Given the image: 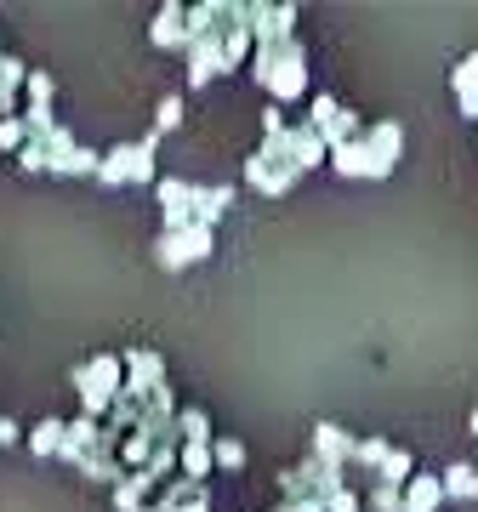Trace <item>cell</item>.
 I'll use <instances>...</instances> for the list:
<instances>
[{"mask_svg": "<svg viewBox=\"0 0 478 512\" xmlns=\"http://www.w3.org/2000/svg\"><path fill=\"white\" fill-rule=\"evenodd\" d=\"M69 387L80 393V416L109 421L114 399L126 393V353H92L86 365L69 370Z\"/></svg>", "mask_w": 478, "mask_h": 512, "instance_id": "6da1fadb", "label": "cell"}, {"mask_svg": "<svg viewBox=\"0 0 478 512\" xmlns=\"http://www.w3.org/2000/svg\"><path fill=\"white\" fill-rule=\"evenodd\" d=\"M166 382H171V376H166V359H160L154 348H131V353H126V399H131V404H148Z\"/></svg>", "mask_w": 478, "mask_h": 512, "instance_id": "7a4b0ae2", "label": "cell"}, {"mask_svg": "<svg viewBox=\"0 0 478 512\" xmlns=\"http://www.w3.org/2000/svg\"><path fill=\"white\" fill-rule=\"evenodd\" d=\"M245 183L257 188V194H268V200H279V194H291L296 183H302V171H296V165H285V160H268V154H251V160H245Z\"/></svg>", "mask_w": 478, "mask_h": 512, "instance_id": "3957f363", "label": "cell"}, {"mask_svg": "<svg viewBox=\"0 0 478 512\" xmlns=\"http://www.w3.org/2000/svg\"><path fill=\"white\" fill-rule=\"evenodd\" d=\"M154 200H160L166 234H183V228H194V183H183V177H160V183H154Z\"/></svg>", "mask_w": 478, "mask_h": 512, "instance_id": "277c9868", "label": "cell"}, {"mask_svg": "<svg viewBox=\"0 0 478 512\" xmlns=\"http://www.w3.org/2000/svg\"><path fill=\"white\" fill-rule=\"evenodd\" d=\"M148 46H154V52H188V6L183 0H166V6L154 12Z\"/></svg>", "mask_w": 478, "mask_h": 512, "instance_id": "5b68a950", "label": "cell"}, {"mask_svg": "<svg viewBox=\"0 0 478 512\" xmlns=\"http://www.w3.org/2000/svg\"><path fill=\"white\" fill-rule=\"evenodd\" d=\"M365 148H370V160H376V171L393 177V165L405 160V126H399V120H376V126H365Z\"/></svg>", "mask_w": 478, "mask_h": 512, "instance_id": "8992f818", "label": "cell"}, {"mask_svg": "<svg viewBox=\"0 0 478 512\" xmlns=\"http://www.w3.org/2000/svg\"><path fill=\"white\" fill-rule=\"evenodd\" d=\"M188 86L200 92V86H211L217 74H228V57H222V35H205V40H188Z\"/></svg>", "mask_w": 478, "mask_h": 512, "instance_id": "52a82bcc", "label": "cell"}, {"mask_svg": "<svg viewBox=\"0 0 478 512\" xmlns=\"http://www.w3.org/2000/svg\"><path fill=\"white\" fill-rule=\"evenodd\" d=\"M353 450H359V439L353 433H342L336 421H313V461H331V467H353Z\"/></svg>", "mask_w": 478, "mask_h": 512, "instance_id": "ba28073f", "label": "cell"}, {"mask_svg": "<svg viewBox=\"0 0 478 512\" xmlns=\"http://www.w3.org/2000/svg\"><path fill=\"white\" fill-rule=\"evenodd\" d=\"M291 165L308 177V171H319V165H331V143L319 137V131L302 120V126H291Z\"/></svg>", "mask_w": 478, "mask_h": 512, "instance_id": "9c48e42d", "label": "cell"}, {"mask_svg": "<svg viewBox=\"0 0 478 512\" xmlns=\"http://www.w3.org/2000/svg\"><path fill=\"white\" fill-rule=\"evenodd\" d=\"M302 92H308V46H302V52H296L291 63L268 80V103H279V109H285V103H296Z\"/></svg>", "mask_w": 478, "mask_h": 512, "instance_id": "30bf717a", "label": "cell"}, {"mask_svg": "<svg viewBox=\"0 0 478 512\" xmlns=\"http://www.w3.org/2000/svg\"><path fill=\"white\" fill-rule=\"evenodd\" d=\"M97 444H103V421L74 416V421H69V433H63V461H69V467H80V461L92 456Z\"/></svg>", "mask_w": 478, "mask_h": 512, "instance_id": "8fae6325", "label": "cell"}, {"mask_svg": "<svg viewBox=\"0 0 478 512\" xmlns=\"http://www.w3.org/2000/svg\"><path fill=\"white\" fill-rule=\"evenodd\" d=\"M296 52H302V40H268V46H257V57H251V80L268 92V80H274Z\"/></svg>", "mask_w": 478, "mask_h": 512, "instance_id": "7c38bea8", "label": "cell"}, {"mask_svg": "<svg viewBox=\"0 0 478 512\" xmlns=\"http://www.w3.org/2000/svg\"><path fill=\"white\" fill-rule=\"evenodd\" d=\"M450 92H456V109L467 114V120H478V52H467L450 69Z\"/></svg>", "mask_w": 478, "mask_h": 512, "instance_id": "4fadbf2b", "label": "cell"}, {"mask_svg": "<svg viewBox=\"0 0 478 512\" xmlns=\"http://www.w3.org/2000/svg\"><path fill=\"white\" fill-rule=\"evenodd\" d=\"M331 171H342V177H365V183H382V171H376V160H370L365 137H359V143L331 148Z\"/></svg>", "mask_w": 478, "mask_h": 512, "instance_id": "5bb4252c", "label": "cell"}, {"mask_svg": "<svg viewBox=\"0 0 478 512\" xmlns=\"http://www.w3.org/2000/svg\"><path fill=\"white\" fill-rule=\"evenodd\" d=\"M444 507V478L439 473H416L405 484V512H439Z\"/></svg>", "mask_w": 478, "mask_h": 512, "instance_id": "9a60e30c", "label": "cell"}, {"mask_svg": "<svg viewBox=\"0 0 478 512\" xmlns=\"http://www.w3.org/2000/svg\"><path fill=\"white\" fill-rule=\"evenodd\" d=\"M74 473L86 478V484H109V490H114V484H120V478H126V461L114 456V450H92V456L80 461V467H74Z\"/></svg>", "mask_w": 478, "mask_h": 512, "instance_id": "2e32d148", "label": "cell"}, {"mask_svg": "<svg viewBox=\"0 0 478 512\" xmlns=\"http://www.w3.org/2000/svg\"><path fill=\"white\" fill-rule=\"evenodd\" d=\"M228 205H234V188H228V183H217V188H200V183H194V222L217 228Z\"/></svg>", "mask_w": 478, "mask_h": 512, "instance_id": "e0dca14e", "label": "cell"}, {"mask_svg": "<svg viewBox=\"0 0 478 512\" xmlns=\"http://www.w3.org/2000/svg\"><path fill=\"white\" fill-rule=\"evenodd\" d=\"M131 171H137V143H120V148H109V154H103L97 183H103V188H120V183H131Z\"/></svg>", "mask_w": 478, "mask_h": 512, "instance_id": "ac0fdd59", "label": "cell"}, {"mask_svg": "<svg viewBox=\"0 0 478 512\" xmlns=\"http://www.w3.org/2000/svg\"><path fill=\"white\" fill-rule=\"evenodd\" d=\"M177 439L183 444H217V427H211V416H205L200 404H183V410H177Z\"/></svg>", "mask_w": 478, "mask_h": 512, "instance_id": "d6986e66", "label": "cell"}, {"mask_svg": "<svg viewBox=\"0 0 478 512\" xmlns=\"http://www.w3.org/2000/svg\"><path fill=\"white\" fill-rule=\"evenodd\" d=\"M444 478V501H478V461H456Z\"/></svg>", "mask_w": 478, "mask_h": 512, "instance_id": "ffe728a7", "label": "cell"}, {"mask_svg": "<svg viewBox=\"0 0 478 512\" xmlns=\"http://www.w3.org/2000/svg\"><path fill=\"white\" fill-rule=\"evenodd\" d=\"M63 433H69V421L46 416L40 427H29V450H35V456H63Z\"/></svg>", "mask_w": 478, "mask_h": 512, "instance_id": "44dd1931", "label": "cell"}, {"mask_svg": "<svg viewBox=\"0 0 478 512\" xmlns=\"http://www.w3.org/2000/svg\"><path fill=\"white\" fill-rule=\"evenodd\" d=\"M410 478H416V456H410V450H393V456L382 461V473L370 478V484H393V490H405Z\"/></svg>", "mask_w": 478, "mask_h": 512, "instance_id": "7402d4cb", "label": "cell"}, {"mask_svg": "<svg viewBox=\"0 0 478 512\" xmlns=\"http://www.w3.org/2000/svg\"><path fill=\"white\" fill-rule=\"evenodd\" d=\"M29 143H35L29 120H23V114H6V120H0V154H12V160H18Z\"/></svg>", "mask_w": 478, "mask_h": 512, "instance_id": "603a6c76", "label": "cell"}, {"mask_svg": "<svg viewBox=\"0 0 478 512\" xmlns=\"http://www.w3.org/2000/svg\"><path fill=\"white\" fill-rule=\"evenodd\" d=\"M154 256H160V268H166V274H183V268H194V262H188L183 234H160V239H154Z\"/></svg>", "mask_w": 478, "mask_h": 512, "instance_id": "cb8c5ba5", "label": "cell"}, {"mask_svg": "<svg viewBox=\"0 0 478 512\" xmlns=\"http://www.w3.org/2000/svg\"><path fill=\"white\" fill-rule=\"evenodd\" d=\"M217 473V456H211V444H183V478H211Z\"/></svg>", "mask_w": 478, "mask_h": 512, "instance_id": "d4e9b609", "label": "cell"}, {"mask_svg": "<svg viewBox=\"0 0 478 512\" xmlns=\"http://www.w3.org/2000/svg\"><path fill=\"white\" fill-rule=\"evenodd\" d=\"M183 114H188V103L177 92L171 97H160V109H154V131H160V137H171V131H183Z\"/></svg>", "mask_w": 478, "mask_h": 512, "instance_id": "484cf974", "label": "cell"}, {"mask_svg": "<svg viewBox=\"0 0 478 512\" xmlns=\"http://www.w3.org/2000/svg\"><path fill=\"white\" fill-rule=\"evenodd\" d=\"M211 456H217V473H239V467H245V444H239L234 433H217Z\"/></svg>", "mask_w": 478, "mask_h": 512, "instance_id": "4316f807", "label": "cell"}, {"mask_svg": "<svg viewBox=\"0 0 478 512\" xmlns=\"http://www.w3.org/2000/svg\"><path fill=\"white\" fill-rule=\"evenodd\" d=\"M23 97H29V109H52L57 80H52L46 69H29V86H23Z\"/></svg>", "mask_w": 478, "mask_h": 512, "instance_id": "83f0119b", "label": "cell"}, {"mask_svg": "<svg viewBox=\"0 0 478 512\" xmlns=\"http://www.w3.org/2000/svg\"><path fill=\"white\" fill-rule=\"evenodd\" d=\"M393 456V444L387 439H359V450H353V467H370V473H382V461Z\"/></svg>", "mask_w": 478, "mask_h": 512, "instance_id": "f1b7e54d", "label": "cell"}, {"mask_svg": "<svg viewBox=\"0 0 478 512\" xmlns=\"http://www.w3.org/2000/svg\"><path fill=\"white\" fill-rule=\"evenodd\" d=\"M183 245H188V262H205V256H211V245H217V228L194 222V228H183Z\"/></svg>", "mask_w": 478, "mask_h": 512, "instance_id": "f546056e", "label": "cell"}, {"mask_svg": "<svg viewBox=\"0 0 478 512\" xmlns=\"http://www.w3.org/2000/svg\"><path fill=\"white\" fill-rule=\"evenodd\" d=\"M365 512H405V490H393V484H370Z\"/></svg>", "mask_w": 478, "mask_h": 512, "instance_id": "4dcf8cb0", "label": "cell"}, {"mask_svg": "<svg viewBox=\"0 0 478 512\" xmlns=\"http://www.w3.org/2000/svg\"><path fill=\"white\" fill-rule=\"evenodd\" d=\"M148 456H154V439H143V433H131V439L120 444V461H126V473L148 467Z\"/></svg>", "mask_w": 478, "mask_h": 512, "instance_id": "1f68e13d", "label": "cell"}, {"mask_svg": "<svg viewBox=\"0 0 478 512\" xmlns=\"http://www.w3.org/2000/svg\"><path fill=\"white\" fill-rule=\"evenodd\" d=\"M336 109H342V103H336L331 92H319V97H313V114H308V126H313V131H325V126L336 120Z\"/></svg>", "mask_w": 478, "mask_h": 512, "instance_id": "d6a6232c", "label": "cell"}, {"mask_svg": "<svg viewBox=\"0 0 478 512\" xmlns=\"http://www.w3.org/2000/svg\"><path fill=\"white\" fill-rule=\"evenodd\" d=\"M18 165H23V171H52V154H46V143L35 137V143H29V148L18 154Z\"/></svg>", "mask_w": 478, "mask_h": 512, "instance_id": "836d02e7", "label": "cell"}, {"mask_svg": "<svg viewBox=\"0 0 478 512\" xmlns=\"http://www.w3.org/2000/svg\"><path fill=\"white\" fill-rule=\"evenodd\" d=\"M325 512H365V501H359L353 490H336L331 501H325Z\"/></svg>", "mask_w": 478, "mask_h": 512, "instance_id": "e575fe53", "label": "cell"}, {"mask_svg": "<svg viewBox=\"0 0 478 512\" xmlns=\"http://www.w3.org/2000/svg\"><path fill=\"white\" fill-rule=\"evenodd\" d=\"M291 126V120H285V109H279V103H268V109H262V137H274V131H285Z\"/></svg>", "mask_w": 478, "mask_h": 512, "instance_id": "d590c367", "label": "cell"}, {"mask_svg": "<svg viewBox=\"0 0 478 512\" xmlns=\"http://www.w3.org/2000/svg\"><path fill=\"white\" fill-rule=\"evenodd\" d=\"M18 439H29V433H23L12 416H0V450H6V444H18Z\"/></svg>", "mask_w": 478, "mask_h": 512, "instance_id": "8d00e7d4", "label": "cell"}, {"mask_svg": "<svg viewBox=\"0 0 478 512\" xmlns=\"http://www.w3.org/2000/svg\"><path fill=\"white\" fill-rule=\"evenodd\" d=\"M285 512H325V495H302V501H285Z\"/></svg>", "mask_w": 478, "mask_h": 512, "instance_id": "74e56055", "label": "cell"}, {"mask_svg": "<svg viewBox=\"0 0 478 512\" xmlns=\"http://www.w3.org/2000/svg\"><path fill=\"white\" fill-rule=\"evenodd\" d=\"M177 512H211V490H205L200 501H183V507H177Z\"/></svg>", "mask_w": 478, "mask_h": 512, "instance_id": "f35d334b", "label": "cell"}, {"mask_svg": "<svg viewBox=\"0 0 478 512\" xmlns=\"http://www.w3.org/2000/svg\"><path fill=\"white\" fill-rule=\"evenodd\" d=\"M143 512H166V507H160V501H148V507H143Z\"/></svg>", "mask_w": 478, "mask_h": 512, "instance_id": "ab89813d", "label": "cell"}, {"mask_svg": "<svg viewBox=\"0 0 478 512\" xmlns=\"http://www.w3.org/2000/svg\"><path fill=\"white\" fill-rule=\"evenodd\" d=\"M473 439H478V410H473Z\"/></svg>", "mask_w": 478, "mask_h": 512, "instance_id": "60d3db41", "label": "cell"}, {"mask_svg": "<svg viewBox=\"0 0 478 512\" xmlns=\"http://www.w3.org/2000/svg\"><path fill=\"white\" fill-rule=\"evenodd\" d=\"M0 57H6V46H0Z\"/></svg>", "mask_w": 478, "mask_h": 512, "instance_id": "b9f144b4", "label": "cell"}]
</instances>
